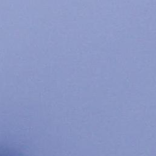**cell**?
I'll return each mask as SVG.
<instances>
[{
  "mask_svg": "<svg viewBox=\"0 0 156 156\" xmlns=\"http://www.w3.org/2000/svg\"><path fill=\"white\" fill-rule=\"evenodd\" d=\"M0 156H11V155H8L7 154H4V153H0Z\"/></svg>",
  "mask_w": 156,
  "mask_h": 156,
  "instance_id": "6da1fadb",
  "label": "cell"
}]
</instances>
